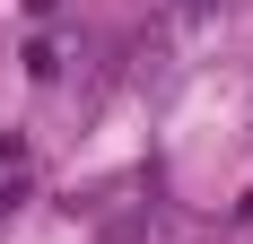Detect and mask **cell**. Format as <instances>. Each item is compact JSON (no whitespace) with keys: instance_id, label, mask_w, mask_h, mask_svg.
<instances>
[]
</instances>
